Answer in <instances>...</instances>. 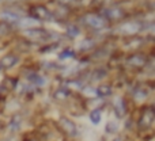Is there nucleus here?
I'll use <instances>...</instances> for the list:
<instances>
[{"label": "nucleus", "instance_id": "nucleus-1", "mask_svg": "<svg viewBox=\"0 0 155 141\" xmlns=\"http://www.w3.org/2000/svg\"><path fill=\"white\" fill-rule=\"evenodd\" d=\"M155 122V110L153 106H146L144 109H143L142 114H140L139 120H137L136 122V126L137 129H139L140 132H146L148 130V129L153 128Z\"/></svg>", "mask_w": 155, "mask_h": 141}, {"label": "nucleus", "instance_id": "nucleus-2", "mask_svg": "<svg viewBox=\"0 0 155 141\" xmlns=\"http://www.w3.org/2000/svg\"><path fill=\"white\" fill-rule=\"evenodd\" d=\"M57 126L60 128V130L65 134V136L71 137V139H76L79 136V128L75 123V121L71 120L67 115H61L57 121Z\"/></svg>", "mask_w": 155, "mask_h": 141}, {"label": "nucleus", "instance_id": "nucleus-3", "mask_svg": "<svg viewBox=\"0 0 155 141\" xmlns=\"http://www.w3.org/2000/svg\"><path fill=\"white\" fill-rule=\"evenodd\" d=\"M112 110L113 114H114L116 120H125L127 115H128V106H127V102L123 96H114L112 99Z\"/></svg>", "mask_w": 155, "mask_h": 141}, {"label": "nucleus", "instance_id": "nucleus-4", "mask_svg": "<svg viewBox=\"0 0 155 141\" xmlns=\"http://www.w3.org/2000/svg\"><path fill=\"white\" fill-rule=\"evenodd\" d=\"M22 126H23V117H22L21 114H18V113L12 114L11 115V120L8 121V123H7L8 134H10V136L16 134L22 129Z\"/></svg>", "mask_w": 155, "mask_h": 141}, {"label": "nucleus", "instance_id": "nucleus-5", "mask_svg": "<svg viewBox=\"0 0 155 141\" xmlns=\"http://www.w3.org/2000/svg\"><path fill=\"white\" fill-rule=\"evenodd\" d=\"M30 12H31V18L34 19H45V21H51L52 19V14L49 12L48 10H46L45 7H41V5H38V7H33L31 10H30Z\"/></svg>", "mask_w": 155, "mask_h": 141}, {"label": "nucleus", "instance_id": "nucleus-6", "mask_svg": "<svg viewBox=\"0 0 155 141\" xmlns=\"http://www.w3.org/2000/svg\"><path fill=\"white\" fill-rule=\"evenodd\" d=\"M121 129V123L118 120L112 118V120H107L106 125H105V133L109 134V136H116V134L120 133Z\"/></svg>", "mask_w": 155, "mask_h": 141}, {"label": "nucleus", "instance_id": "nucleus-7", "mask_svg": "<svg viewBox=\"0 0 155 141\" xmlns=\"http://www.w3.org/2000/svg\"><path fill=\"white\" fill-rule=\"evenodd\" d=\"M23 35L30 38V40H45L46 37H49V33L42 29H30V30H25Z\"/></svg>", "mask_w": 155, "mask_h": 141}, {"label": "nucleus", "instance_id": "nucleus-8", "mask_svg": "<svg viewBox=\"0 0 155 141\" xmlns=\"http://www.w3.org/2000/svg\"><path fill=\"white\" fill-rule=\"evenodd\" d=\"M84 22L90 27H93V29H104V27L106 26L105 19L101 18V16H97V15H87L84 18Z\"/></svg>", "mask_w": 155, "mask_h": 141}, {"label": "nucleus", "instance_id": "nucleus-9", "mask_svg": "<svg viewBox=\"0 0 155 141\" xmlns=\"http://www.w3.org/2000/svg\"><path fill=\"white\" fill-rule=\"evenodd\" d=\"M71 95H72L71 88L65 87V85H61V87H59L56 91H54L53 98L56 99L57 102H65V101H68V99L71 98Z\"/></svg>", "mask_w": 155, "mask_h": 141}, {"label": "nucleus", "instance_id": "nucleus-10", "mask_svg": "<svg viewBox=\"0 0 155 141\" xmlns=\"http://www.w3.org/2000/svg\"><path fill=\"white\" fill-rule=\"evenodd\" d=\"M27 82H29L33 87H45L46 83H48L45 77L41 76L40 73H35V72L27 75Z\"/></svg>", "mask_w": 155, "mask_h": 141}, {"label": "nucleus", "instance_id": "nucleus-11", "mask_svg": "<svg viewBox=\"0 0 155 141\" xmlns=\"http://www.w3.org/2000/svg\"><path fill=\"white\" fill-rule=\"evenodd\" d=\"M102 118H104L102 109H91L90 113H88V121L94 126H98L102 122Z\"/></svg>", "mask_w": 155, "mask_h": 141}, {"label": "nucleus", "instance_id": "nucleus-12", "mask_svg": "<svg viewBox=\"0 0 155 141\" xmlns=\"http://www.w3.org/2000/svg\"><path fill=\"white\" fill-rule=\"evenodd\" d=\"M112 94H113V88L110 87V85L101 84L99 87H95V95H97V98H99V99L109 98V96H112Z\"/></svg>", "mask_w": 155, "mask_h": 141}, {"label": "nucleus", "instance_id": "nucleus-13", "mask_svg": "<svg viewBox=\"0 0 155 141\" xmlns=\"http://www.w3.org/2000/svg\"><path fill=\"white\" fill-rule=\"evenodd\" d=\"M148 95H150V92L146 88H137L134 92V101H136L137 103H144L147 101Z\"/></svg>", "mask_w": 155, "mask_h": 141}, {"label": "nucleus", "instance_id": "nucleus-14", "mask_svg": "<svg viewBox=\"0 0 155 141\" xmlns=\"http://www.w3.org/2000/svg\"><path fill=\"white\" fill-rule=\"evenodd\" d=\"M18 24L21 27H31V29H35V26L40 24V21L37 19L31 18V16H27V18H23V19H19L18 21Z\"/></svg>", "mask_w": 155, "mask_h": 141}, {"label": "nucleus", "instance_id": "nucleus-15", "mask_svg": "<svg viewBox=\"0 0 155 141\" xmlns=\"http://www.w3.org/2000/svg\"><path fill=\"white\" fill-rule=\"evenodd\" d=\"M120 31L123 34H134V33L139 31V24L137 23H134V22H129V23H124L121 26Z\"/></svg>", "mask_w": 155, "mask_h": 141}, {"label": "nucleus", "instance_id": "nucleus-16", "mask_svg": "<svg viewBox=\"0 0 155 141\" xmlns=\"http://www.w3.org/2000/svg\"><path fill=\"white\" fill-rule=\"evenodd\" d=\"M18 62V59L12 54H8V56H4L2 60H0V65L3 68H12L14 65Z\"/></svg>", "mask_w": 155, "mask_h": 141}, {"label": "nucleus", "instance_id": "nucleus-17", "mask_svg": "<svg viewBox=\"0 0 155 141\" xmlns=\"http://www.w3.org/2000/svg\"><path fill=\"white\" fill-rule=\"evenodd\" d=\"M0 18H2L3 21L8 22V23H18V21H19V16L14 12H10V11H4V12H2Z\"/></svg>", "mask_w": 155, "mask_h": 141}, {"label": "nucleus", "instance_id": "nucleus-18", "mask_svg": "<svg viewBox=\"0 0 155 141\" xmlns=\"http://www.w3.org/2000/svg\"><path fill=\"white\" fill-rule=\"evenodd\" d=\"M128 62L131 65H134V67H143V65L146 64V59L143 56H139V54H135V56L129 57Z\"/></svg>", "mask_w": 155, "mask_h": 141}, {"label": "nucleus", "instance_id": "nucleus-19", "mask_svg": "<svg viewBox=\"0 0 155 141\" xmlns=\"http://www.w3.org/2000/svg\"><path fill=\"white\" fill-rule=\"evenodd\" d=\"M105 15L110 19H120L123 16V11L118 10V8H109V10L105 11Z\"/></svg>", "mask_w": 155, "mask_h": 141}, {"label": "nucleus", "instance_id": "nucleus-20", "mask_svg": "<svg viewBox=\"0 0 155 141\" xmlns=\"http://www.w3.org/2000/svg\"><path fill=\"white\" fill-rule=\"evenodd\" d=\"M80 92H82L84 96L90 98V99L97 98V95H95V87H91V85H83V88L80 90Z\"/></svg>", "mask_w": 155, "mask_h": 141}, {"label": "nucleus", "instance_id": "nucleus-21", "mask_svg": "<svg viewBox=\"0 0 155 141\" xmlns=\"http://www.w3.org/2000/svg\"><path fill=\"white\" fill-rule=\"evenodd\" d=\"M105 76H106V72L104 69H97V71H94L91 79H93L94 82H101L102 79H105Z\"/></svg>", "mask_w": 155, "mask_h": 141}, {"label": "nucleus", "instance_id": "nucleus-22", "mask_svg": "<svg viewBox=\"0 0 155 141\" xmlns=\"http://www.w3.org/2000/svg\"><path fill=\"white\" fill-rule=\"evenodd\" d=\"M67 33H68V35H71V37H78V35L80 34V31H79V29L75 26H70L67 29Z\"/></svg>", "mask_w": 155, "mask_h": 141}, {"label": "nucleus", "instance_id": "nucleus-23", "mask_svg": "<svg viewBox=\"0 0 155 141\" xmlns=\"http://www.w3.org/2000/svg\"><path fill=\"white\" fill-rule=\"evenodd\" d=\"M74 56H75V53H74L72 50H65V52H63V53L60 54V60H65V59H72Z\"/></svg>", "mask_w": 155, "mask_h": 141}, {"label": "nucleus", "instance_id": "nucleus-24", "mask_svg": "<svg viewBox=\"0 0 155 141\" xmlns=\"http://www.w3.org/2000/svg\"><path fill=\"white\" fill-rule=\"evenodd\" d=\"M110 141H124V140H123V137H121V136L116 134V136H112V140H110Z\"/></svg>", "mask_w": 155, "mask_h": 141}, {"label": "nucleus", "instance_id": "nucleus-25", "mask_svg": "<svg viewBox=\"0 0 155 141\" xmlns=\"http://www.w3.org/2000/svg\"><path fill=\"white\" fill-rule=\"evenodd\" d=\"M29 141H37V140H29Z\"/></svg>", "mask_w": 155, "mask_h": 141}]
</instances>
